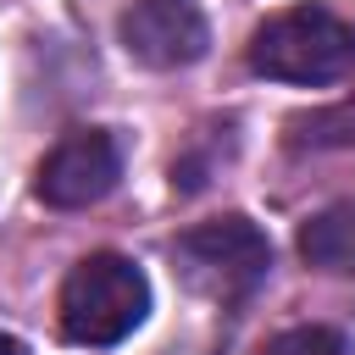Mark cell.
<instances>
[{"label":"cell","instance_id":"cell-2","mask_svg":"<svg viewBox=\"0 0 355 355\" xmlns=\"http://www.w3.org/2000/svg\"><path fill=\"white\" fill-rule=\"evenodd\" d=\"M172 266L183 272V283L194 294H205L216 305H239L266 283L272 244L250 216H216V222H200L172 239Z\"/></svg>","mask_w":355,"mask_h":355},{"label":"cell","instance_id":"cell-6","mask_svg":"<svg viewBox=\"0 0 355 355\" xmlns=\"http://www.w3.org/2000/svg\"><path fill=\"white\" fill-rule=\"evenodd\" d=\"M300 255L322 272L355 277V205H333L300 227Z\"/></svg>","mask_w":355,"mask_h":355},{"label":"cell","instance_id":"cell-8","mask_svg":"<svg viewBox=\"0 0 355 355\" xmlns=\"http://www.w3.org/2000/svg\"><path fill=\"white\" fill-rule=\"evenodd\" d=\"M0 355H22V344H17V338H6V333H0Z\"/></svg>","mask_w":355,"mask_h":355},{"label":"cell","instance_id":"cell-3","mask_svg":"<svg viewBox=\"0 0 355 355\" xmlns=\"http://www.w3.org/2000/svg\"><path fill=\"white\" fill-rule=\"evenodd\" d=\"M150 311V283L128 255H83L61 283V333L72 344H122Z\"/></svg>","mask_w":355,"mask_h":355},{"label":"cell","instance_id":"cell-4","mask_svg":"<svg viewBox=\"0 0 355 355\" xmlns=\"http://www.w3.org/2000/svg\"><path fill=\"white\" fill-rule=\"evenodd\" d=\"M122 178V144L105 128H72L67 139H55V150L39 161L33 172V194L55 211H78L94 205L116 189Z\"/></svg>","mask_w":355,"mask_h":355},{"label":"cell","instance_id":"cell-7","mask_svg":"<svg viewBox=\"0 0 355 355\" xmlns=\"http://www.w3.org/2000/svg\"><path fill=\"white\" fill-rule=\"evenodd\" d=\"M261 355H355L349 349V338L338 333V327H288V333H277Z\"/></svg>","mask_w":355,"mask_h":355},{"label":"cell","instance_id":"cell-1","mask_svg":"<svg viewBox=\"0 0 355 355\" xmlns=\"http://www.w3.org/2000/svg\"><path fill=\"white\" fill-rule=\"evenodd\" d=\"M250 67L277 83H333L355 67V33L327 6H294L255 28Z\"/></svg>","mask_w":355,"mask_h":355},{"label":"cell","instance_id":"cell-5","mask_svg":"<svg viewBox=\"0 0 355 355\" xmlns=\"http://www.w3.org/2000/svg\"><path fill=\"white\" fill-rule=\"evenodd\" d=\"M211 44V28L194 0H133L122 11V50L155 72L200 61Z\"/></svg>","mask_w":355,"mask_h":355}]
</instances>
